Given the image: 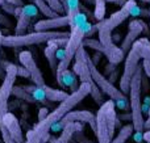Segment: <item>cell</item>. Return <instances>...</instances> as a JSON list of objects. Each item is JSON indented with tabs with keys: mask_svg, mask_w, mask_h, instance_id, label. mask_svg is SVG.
<instances>
[{
	"mask_svg": "<svg viewBox=\"0 0 150 143\" xmlns=\"http://www.w3.org/2000/svg\"><path fill=\"white\" fill-rule=\"evenodd\" d=\"M145 130H150V109H149V117L145 121Z\"/></svg>",
	"mask_w": 150,
	"mask_h": 143,
	"instance_id": "cell-38",
	"label": "cell"
},
{
	"mask_svg": "<svg viewBox=\"0 0 150 143\" xmlns=\"http://www.w3.org/2000/svg\"><path fill=\"white\" fill-rule=\"evenodd\" d=\"M32 3H33L34 5H36L37 8H38V11L41 12V15L46 16L47 18H53V17H57V16H59L57 12H54V11L52 9V8L49 7V4H47L45 0H30Z\"/></svg>",
	"mask_w": 150,
	"mask_h": 143,
	"instance_id": "cell-23",
	"label": "cell"
},
{
	"mask_svg": "<svg viewBox=\"0 0 150 143\" xmlns=\"http://www.w3.org/2000/svg\"><path fill=\"white\" fill-rule=\"evenodd\" d=\"M91 92V87L86 83H80L79 88L76 91L71 92L69 95V97L66 100H63L62 102H59L57 108L47 116L46 120L38 122L34 126L32 130L26 131V138L25 143H41L44 141V138L50 133V129L54 123H57L58 121H61L69 112L73 110V108H75L83 99L90 95Z\"/></svg>",
	"mask_w": 150,
	"mask_h": 143,
	"instance_id": "cell-1",
	"label": "cell"
},
{
	"mask_svg": "<svg viewBox=\"0 0 150 143\" xmlns=\"http://www.w3.org/2000/svg\"><path fill=\"white\" fill-rule=\"evenodd\" d=\"M144 30H146V24L144 22V21L134 18V20H132L129 22L128 33H127V36H125V38L122 39L121 45H120V47L122 49V51H124L125 54H128V53L130 51L133 45H134L136 41L138 39V36H140Z\"/></svg>",
	"mask_w": 150,
	"mask_h": 143,
	"instance_id": "cell-15",
	"label": "cell"
},
{
	"mask_svg": "<svg viewBox=\"0 0 150 143\" xmlns=\"http://www.w3.org/2000/svg\"><path fill=\"white\" fill-rule=\"evenodd\" d=\"M3 37H4V36H3V34H1V32H0V47H1V41H3Z\"/></svg>",
	"mask_w": 150,
	"mask_h": 143,
	"instance_id": "cell-41",
	"label": "cell"
},
{
	"mask_svg": "<svg viewBox=\"0 0 150 143\" xmlns=\"http://www.w3.org/2000/svg\"><path fill=\"white\" fill-rule=\"evenodd\" d=\"M133 133H134V126H133V123L130 122V123H128V125L122 126L121 130H120L119 134L112 139L111 143H127L128 139L133 135Z\"/></svg>",
	"mask_w": 150,
	"mask_h": 143,
	"instance_id": "cell-21",
	"label": "cell"
},
{
	"mask_svg": "<svg viewBox=\"0 0 150 143\" xmlns=\"http://www.w3.org/2000/svg\"><path fill=\"white\" fill-rule=\"evenodd\" d=\"M141 88H142V92H145V93L149 92L150 89V79L145 75L144 70H142V75H141Z\"/></svg>",
	"mask_w": 150,
	"mask_h": 143,
	"instance_id": "cell-29",
	"label": "cell"
},
{
	"mask_svg": "<svg viewBox=\"0 0 150 143\" xmlns=\"http://www.w3.org/2000/svg\"><path fill=\"white\" fill-rule=\"evenodd\" d=\"M141 75H142V67H138L130 81L129 89V102H130V113H132V123L134 126L136 133H142L145 130V120L142 114V101H141Z\"/></svg>",
	"mask_w": 150,
	"mask_h": 143,
	"instance_id": "cell-7",
	"label": "cell"
},
{
	"mask_svg": "<svg viewBox=\"0 0 150 143\" xmlns=\"http://www.w3.org/2000/svg\"><path fill=\"white\" fill-rule=\"evenodd\" d=\"M29 1H30V0H29Z\"/></svg>",
	"mask_w": 150,
	"mask_h": 143,
	"instance_id": "cell-47",
	"label": "cell"
},
{
	"mask_svg": "<svg viewBox=\"0 0 150 143\" xmlns=\"http://www.w3.org/2000/svg\"><path fill=\"white\" fill-rule=\"evenodd\" d=\"M105 0H95L93 5H95V9H93V17L100 22L105 18Z\"/></svg>",
	"mask_w": 150,
	"mask_h": 143,
	"instance_id": "cell-24",
	"label": "cell"
},
{
	"mask_svg": "<svg viewBox=\"0 0 150 143\" xmlns=\"http://www.w3.org/2000/svg\"><path fill=\"white\" fill-rule=\"evenodd\" d=\"M70 122H80L83 125L88 123L91 126V129L93 130V133L96 131V114L91 113L90 110H71L61 121L54 123L50 130H53V131L63 130V128Z\"/></svg>",
	"mask_w": 150,
	"mask_h": 143,
	"instance_id": "cell-13",
	"label": "cell"
},
{
	"mask_svg": "<svg viewBox=\"0 0 150 143\" xmlns=\"http://www.w3.org/2000/svg\"><path fill=\"white\" fill-rule=\"evenodd\" d=\"M0 143H4V142H3V139H0Z\"/></svg>",
	"mask_w": 150,
	"mask_h": 143,
	"instance_id": "cell-46",
	"label": "cell"
},
{
	"mask_svg": "<svg viewBox=\"0 0 150 143\" xmlns=\"http://www.w3.org/2000/svg\"><path fill=\"white\" fill-rule=\"evenodd\" d=\"M133 47L137 50V53L140 54V57L142 59H146L150 62V41L148 38L144 37V38L137 39L136 43L133 45Z\"/></svg>",
	"mask_w": 150,
	"mask_h": 143,
	"instance_id": "cell-20",
	"label": "cell"
},
{
	"mask_svg": "<svg viewBox=\"0 0 150 143\" xmlns=\"http://www.w3.org/2000/svg\"><path fill=\"white\" fill-rule=\"evenodd\" d=\"M86 22H87V16L83 12H79L76 16L62 15L53 18H45V20L37 21L34 24V32H49L58 28H65V26L73 28L76 25H83Z\"/></svg>",
	"mask_w": 150,
	"mask_h": 143,
	"instance_id": "cell-8",
	"label": "cell"
},
{
	"mask_svg": "<svg viewBox=\"0 0 150 143\" xmlns=\"http://www.w3.org/2000/svg\"><path fill=\"white\" fill-rule=\"evenodd\" d=\"M5 75L0 87V121L8 113V101L15 88V81L17 78V66L13 63H5Z\"/></svg>",
	"mask_w": 150,
	"mask_h": 143,
	"instance_id": "cell-10",
	"label": "cell"
},
{
	"mask_svg": "<svg viewBox=\"0 0 150 143\" xmlns=\"http://www.w3.org/2000/svg\"><path fill=\"white\" fill-rule=\"evenodd\" d=\"M142 139L145 142H148V143H150V130H146L145 133L142 134Z\"/></svg>",
	"mask_w": 150,
	"mask_h": 143,
	"instance_id": "cell-37",
	"label": "cell"
},
{
	"mask_svg": "<svg viewBox=\"0 0 150 143\" xmlns=\"http://www.w3.org/2000/svg\"><path fill=\"white\" fill-rule=\"evenodd\" d=\"M149 20H150V8H149Z\"/></svg>",
	"mask_w": 150,
	"mask_h": 143,
	"instance_id": "cell-45",
	"label": "cell"
},
{
	"mask_svg": "<svg viewBox=\"0 0 150 143\" xmlns=\"http://www.w3.org/2000/svg\"><path fill=\"white\" fill-rule=\"evenodd\" d=\"M69 143H78V142H76V141H74V139H71V141L69 142Z\"/></svg>",
	"mask_w": 150,
	"mask_h": 143,
	"instance_id": "cell-44",
	"label": "cell"
},
{
	"mask_svg": "<svg viewBox=\"0 0 150 143\" xmlns=\"http://www.w3.org/2000/svg\"><path fill=\"white\" fill-rule=\"evenodd\" d=\"M49 139H50V133L47 134L46 137H45V138H44V141H42L41 143H47V142H49Z\"/></svg>",
	"mask_w": 150,
	"mask_h": 143,
	"instance_id": "cell-39",
	"label": "cell"
},
{
	"mask_svg": "<svg viewBox=\"0 0 150 143\" xmlns=\"http://www.w3.org/2000/svg\"><path fill=\"white\" fill-rule=\"evenodd\" d=\"M83 130V126L80 122H70L63 128L62 134L58 137L57 139H52V143H69L73 139V135L75 134V131H80Z\"/></svg>",
	"mask_w": 150,
	"mask_h": 143,
	"instance_id": "cell-18",
	"label": "cell"
},
{
	"mask_svg": "<svg viewBox=\"0 0 150 143\" xmlns=\"http://www.w3.org/2000/svg\"><path fill=\"white\" fill-rule=\"evenodd\" d=\"M83 46L84 47H91V49L96 50L98 53L105 55V58L108 59V62L111 64H119L120 62L125 59V53L122 51V49L120 46H117L116 43L111 45V46H104L100 43L99 39H92V38H84L83 41Z\"/></svg>",
	"mask_w": 150,
	"mask_h": 143,
	"instance_id": "cell-12",
	"label": "cell"
},
{
	"mask_svg": "<svg viewBox=\"0 0 150 143\" xmlns=\"http://www.w3.org/2000/svg\"><path fill=\"white\" fill-rule=\"evenodd\" d=\"M49 114H50V112H49V108H46V107L41 108V109L38 110V122H41V121L46 120V118H47V116H49Z\"/></svg>",
	"mask_w": 150,
	"mask_h": 143,
	"instance_id": "cell-30",
	"label": "cell"
},
{
	"mask_svg": "<svg viewBox=\"0 0 150 143\" xmlns=\"http://www.w3.org/2000/svg\"><path fill=\"white\" fill-rule=\"evenodd\" d=\"M45 1L49 4V7L52 8L54 12H57L59 16H62L63 13H65V8H63V5L61 4L59 0H45Z\"/></svg>",
	"mask_w": 150,
	"mask_h": 143,
	"instance_id": "cell-26",
	"label": "cell"
},
{
	"mask_svg": "<svg viewBox=\"0 0 150 143\" xmlns=\"http://www.w3.org/2000/svg\"><path fill=\"white\" fill-rule=\"evenodd\" d=\"M44 92L46 95V99L49 100L50 102H62L63 100H66L69 97L67 92L62 91V89H55V88H52L49 86H45L44 87Z\"/></svg>",
	"mask_w": 150,
	"mask_h": 143,
	"instance_id": "cell-19",
	"label": "cell"
},
{
	"mask_svg": "<svg viewBox=\"0 0 150 143\" xmlns=\"http://www.w3.org/2000/svg\"><path fill=\"white\" fill-rule=\"evenodd\" d=\"M93 30H98V29H96V25L95 26L91 25L88 21L86 24H83V25H76V26H73V28H71L70 37H69L67 43H66V46H65V58H63L62 60H59V63H58L55 76L61 75L63 71L69 70L71 62H73V59L75 58L76 51L83 45L84 38H87Z\"/></svg>",
	"mask_w": 150,
	"mask_h": 143,
	"instance_id": "cell-2",
	"label": "cell"
},
{
	"mask_svg": "<svg viewBox=\"0 0 150 143\" xmlns=\"http://www.w3.org/2000/svg\"><path fill=\"white\" fill-rule=\"evenodd\" d=\"M5 0H0V8H1V5H3V3H4Z\"/></svg>",
	"mask_w": 150,
	"mask_h": 143,
	"instance_id": "cell-43",
	"label": "cell"
},
{
	"mask_svg": "<svg viewBox=\"0 0 150 143\" xmlns=\"http://www.w3.org/2000/svg\"><path fill=\"white\" fill-rule=\"evenodd\" d=\"M136 4V0H127L124 5L120 8L119 11H116L115 13H112L108 18H104L103 21L96 25L99 34V41L104 46H111L113 45V39H112V32L113 29H116L119 25H121L125 20L130 16V8Z\"/></svg>",
	"mask_w": 150,
	"mask_h": 143,
	"instance_id": "cell-5",
	"label": "cell"
},
{
	"mask_svg": "<svg viewBox=\"0 0 150 143\" xmlns=\"http://www.w3.org/2000/svg\"><path fill=\"white\" fill-rule=\"evenodd\" d=\"M12 95L16 96V97H18V99H21V100H25L26 102H30V104H36L37 102L36 100H34L33 97H32L23 88V87H15L13 91H12Z\"/></svg>",
	"mask_w": 150,
	"mask_h": 143,
	"instance_id": "cell-25",
	"label": "cell"
},
{
	"mask_svg": "<svg viewBox=\"0 0 150 143\" xmlns=\"http://www.w3.org/2000/svg\"><path fill=\"white\" fill-rule=\"evenodd\" d=\"M117 123V114L113 100H107L96 113V138L98 143H111Z\"/></svg>",
	"mask_w": 150,
	"mask_h": 143,
	"instance_id": "cell-3",
	"label": "cell"
},
{
	"mask_svg": "<svg viewBox=\"0 0 150 143\" xmlns=\"http://www.w3.org/2000/svg\"><path fill=\"white\" fill-rule=\"evenodd\" d=\"M105 1H108V3H113V4L122 7V5H124L125 3H127V0H105Z\"/></svg>",
	"mask_w": 150,
	"mask_h": 143,
	"instance_id": "cell-36",
	"label": "cell"
},
{
	"mask_svg": "<svg viewBox=\"0 0 150 143\" xmlns=\"http://www.w3.org/2000/svg\"><path fill=\"white\" fill-rule=\"evenodd\" d=\"M23 76V78H26V79H30V75H29L28 70L25 67H18L17 66V76Z\"/></svg>",
	"mask_w": 150,
	"mask_h": 143,
	"instance_id": "cell-33",
	"label": "cell"
},
{
	"mask_svg": "<svg viewBox=\"0 0 150 143\" xmlns=\"http://www.w3.org/2000/svg\"><path fill=\"white\" fill-rule=\"evenodd\" d=\"M70 37V32H32L23 36H4L1 41V46L5 47H23L30 45H40L45 42H50L53 39H63Z\"/></svg>",
	"mask_w": 150,
	"mask_h": 143,
	"instance_id": "cell-4",
	"label": "cell"
},
{
	"mask_svg": "<svg viewBox=\"0 0 150 143\" xmlns=\"http://www.w3.org/2000/svg\"><path fill=\"white\" fill-rule=\"evenodd\" d=\"M0 122H3V125L7 128L8 133L11 134V137H12L13 141H15L16 143H25V139H24V135H23V130H21V126H20V123H18V120L15 114H12V113L8 112Z\"/></svg>",
	"mask_w": 150,
	"mask_h": 143,
	"instance_id": "cell-17",
	"label": "cell"
},
{
	"mask_svg": "<svg viewBox=\"0 0 150 143\" xmlns=\"http://www.w3.org/2000/svg\"><path fill=\"white\" fill-rule=\"evenodd\" d=\"M0 25H4V26H9L11 25L9 18H7L4 15H1V13H0Z\"/></svg>",
	"mask_w": 150,
	"mask_h": 143,
	"instance_id": "cell-34",
	"label": "cell"
},
{
	"mask_svg": "<svg viewBox=\"0 0 150 143\" xmlns=\"http://www.w3.org/2000/svg\"><path fill=\"white\" fill-rule=\"evenodd\" d=\"M23 88L36 100L37 102H44V104H47L49 100L46 99V95L44 92V88H40L37 86H23Z\"/></svg>",
	"mask_w": 150,
	"mask_h": 143,
	"instance_id": "cell-22",
	"label": "cell"
},
{
	"mask_svg": "<svg viewBox=\"0 0 150 143\" xmlns=\"http://www.w3.org/2000/svg\"><path fill=\"white\" fill-rule=\"evenodd\" d=\"M75 62L73 64V71L74 74L79 78L80 83H86V84H90L91 87V96L92 99L95 100L96 104L99 105H103L104 104V100H103V92L99 89V87L95 84L92 79V75H91V71L90 67H88V53L86 51V47L80 46L79 50L76 51L75 54Z\"/></svg>",
	"mask_w": 150,
	"mask_h": 143,
	"instance_id": "cell-6",
	"label": "cell"
},
{
	"mask_svg": "<svg viewBox=\"0 0 150 143\" xmlns=\"http://www.w3.org/2000/svg\"><path fill=\"white\" fill-rule=\"evenodd\" d=\"M73 139H74V141H76L78 143H98V142L91 141L88 137H86L84 133H83L82 130H80V131H75V134L73 135Z\"/></svg>",
	"mask_w": 150,
	"mask_h": 143,
	"instance_id": "cell-27",
	"label": "cell"
},
{
	"mask_svg": "<svg viewBox=\"0 0 150 143\" xmlns=\"http://www.w3.org/2000/svg\"><path fill=\"white\" fill-rule=\"evenodd\" d=\"M7 3H9V4H13L15 7H24L23 5V1L21 0H5Z\"/></svg>",
	"mask_w": 150,
	"mask_h": 143,
	"instance_id": "cell-35",
	"label": "cell"
},
{
	"mask_svg": "<svg viewBox=\"0 0 150 143\" xmlns=\"http://www.w3.org/2000/svg\"><path fill=\"white\" fill-rule=\"evenodd\" d=\"M142 70H144V72H145V75L150 79V62L149 60L142 59Z\"/></svg>",
	"mask_w": 150,
	"mask_h": 143,
	"instance_id": "cell-32",
	"label": "cell"
},
{
	"mask_svg": "<svg viewBox=\"0 0 150 143\" xmlns=\"http://www.w3.org/2000/svg\"><path fill=\"white\" fill-rule=\"evenodd\" d=\"M142 58L140 57V54L137 53V50L134 47L130 49V51L127 54L125 57V64H124V71L122 75L120 78V91L127 96L129 95V89H130V81H132L133 76H134L137 68L140 67V60Z\"/></svg>",
	"mask_w": 150,
	"mask_h": 143,
	"instance_id": "cell-11",
	"label": "cell"
},
{
	"mask_svg": "<svg viewBox=\"0 0 150 143\" xmlns=\"http://www.w3.org/2000/svg\"><path fill=\"white\" fill-rule=\"evenodd\" d=\"M18 60H20V63L23 64V67H25L26 70H28L34 86L40 87V88H44V87L46 86V84H45V79H44V76H42V72L38 68V66H37L32 53L26 51V50L25 51H21L20 54H18Z\"/></svg>",
	"mask_w": 150,
	"mask_h": 143,
	"instance_id": "cell-14",
	"label": "cell"
},
{
	"mask_svg": "<svg viewBox=\"0 0 150 143\" xmlns=\"http://www.w3.org/2000/svg\"><path fill=\"white\" fill-rule=\"evenodd\" d=\"M86 3H87V4H93V3H95V0H84Z\"/></svg>",
	"mask_w": 150,
	"mask_h": 143,
	"instance_id": "cell-40",
	"label": "cell"
},
{
	"mask_svg": "<svg viewBox=\"0 0 150 143\" xmlns=\"http://www.w3.org/2000/svg\"><path fill=\"white\" fill-rule=\"evenodd\" d=\"M1 8H3V9H4L7 13H9V15H15L16 7H15L13 4H9V3L4 1V3H3V5H1Z\"/></svg>",
	"mask_w": 150,
	"mask_h": 143,
	"instance_id": "cell-31",
	"label": "cell"
},
{
	"mask_svg": "<svg viewBox=\"0 0 150 143\" xmlns=\"http://www.w3.org/2000/svg\"><path fill=\"white\" fill-rule=\"evenodd\" d=\"M38 8L34 4H26L21 8V12L17 17V24L15 28V34L16 36H23L25 34L26 29L30 25V21L37 17L38 15Z\"/></svg>",
	"mask_w": 150,
	"mask_h": 143,
	"instance_id": "cell-16",
	"label": "cell"
},
{
	"mask_svg": "<svg viewBox=\"0 0 150 143\" xmlns=\"http://www.w3.org/2000/svg\"><path fill=\"white\" fill-rule=\"evenodd\" d=\"M0 133H1V139L4 143H16L13 141V138L11 137V134L8 133L7 128L3 125V122H0Z\"/></svg>",
	"mask_w": 150,
	"mask_h": 143,
	"instance_id": "cell-28",
	"label": "cell"
},
{
	"mask_svg": "<svg viewBox=\"0 0 150 143\" xmlns=\"http://www.w3.org/2000/svg\"><path fill=\"white\" fill-rule=\"evenodd\" d=\"M140 1H142V3H148V4H150V0H140Z\"/></svg>",
	"mask_w": 150,
	"mask_h": 143,
	"instance_id": "cell-42",
	"label": "cell"
},
{
	"mask_svg": "<svg viewBox=\"0 0 150 143\" xmlns=\"http://www.w3.org/2000/svg\"><path fill=\"white\" fill-rule=\"evenodd\" d=\"M87 60H88V67H90L92 79H93V81H95L96 86L99 87V89H100L104 95H107L111 100H113L115 102L127 100V96L120 91V88H116L115 84L112 83L111 80H108V79H107L105 76L98 70V67H96V64H93V62H92V59H91L90 55H88Z\"/></svg>",
	"mask_w": 150,
	"mask_h": 143,
	"instance_id": "cell-9",
	"label": "cell"
}]
</instances>
